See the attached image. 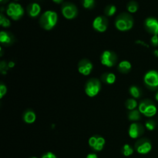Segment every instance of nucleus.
Instances as JSON below:
<instances>
[{
  "label": "nucleus",
  "mask_w": 158,
  "mask_h": 158,
  "mask_svg": "<svg viewBox=\"0 0 158 158\" xmlns=\"http://www.w3.org/2000/svg\"><path fill=\"white\" fill-rule=\"evenodd\" d=\"M57 21H58V15L56 12L54 11L48 10L41 15L40 23L44 29L51 30L56 25Z\"/></svg>",
  "instance_id": "1"
},
{
  "label": "nucleus",
  "mask_w": 158,
  "mask_h": 158,
  "mask_svg": "<svg viewBox=\"0 0 158 158\" xmlns=\"http://www.w3.org/2000/svg\"><path fill=\"white\" fill-rule=\"evenodd\" d=\"M134 19L128 13H121L117 16L115 21V26L118 30L126 32L133 28Z\"/></svg>",
  "instance_id": "2"
},
{
  "label": "nucleus",
  "mask_w": 158,
  "mask_h": 158,
  "mask_svg": "<svg viewBox=\"0 0 158 158\" xmlns=\"http://www.w3.org/2000/svg\"><path fill=\"white\" fill-rule=\"evenodd\" d=\"M6 14L12 19L16 21L22 18L24 14V9H23V6L19 3L11 2L8 6L7 9H6Z\"/></svg>",
  "instance_id": "3"
},
{
  "label": "nucleus",
  "mask_w": 158,
  "mask_h": 158,
  "mask_svg": "<svg viewBox=\"0 0 158 158\" xmlns=\"http://www.w3.org/2000/svg\"><path fill=\"white\" fill-rule=\"evenodd\" d=\"M101 89L100 82L97 79H90L88 80L85 86V92L86 94L89 97H94L100 93Z\"/></svg>",
  "instance_id": "4"
},
{
  "label": "nucleus",
  "mask_w": 158,
  "mask_h": 158,
  "mask_svg": "<svg viewBox=\"0 0 158 158\" xmlns=\"http://www.w3.org/2000/svg\"><path fill=\"white\" fill-rule=\"evenodd\" d=\"M62 14L66 19H73L76 18L78 13L77 6L71 2H65L62 6Z\"/></svg>",
  "instance_id": "5"
},
{
  "label": "nucleus",
  "mask_w": 158,
  "mask_h": 158,
  "mask_svg": "<svg viewBox=\"0 0 158 158\" xmlns=\"http://www.w3.org/2000/svg\"><path fill=\"white\" fill-rule=\"evenodd\" d=\"M117 61V57L114 52L111 51L106 50L102 53L100 56V62L103 66L107 67H112L116 64Z\"/></svg>",
  "instance_id": "6"
},
{
  "label": "nucleus",
  "mask_w": 158,
  "mask_h": 158,
  "mask_svg": "<svg viewBox=\"0 0 158 158\" xmlns=\"http://www.w3.org/2000/svg\"><path fill=\"white\" fill-rule=\"evenodd\" d=\"M145 84L151 88L158 87V72L155 70L148 71L144 76Z\"/></svg>",
  "instance_id": "7"
},
{
  "label": "nucleus",
  "mask_w": 158,
  "mask_h": 158,
  "mask_svg": "<svg viewBox=\"0 0 158 158\" xmlns=\"http://www.w3.org/2000/svg\"><path fill=\"white\" fill-rule=\"evenodd\" d=\"M108 21L105 16H97L93 22V27L99 32H104L107 29Z\"/></svg>",
  "instance_id": "8"
},
{
  "label": "nucleus",
  "mask_w": 158,
  "mask_h": 158,
  "mask_svg": "<svg viewBox=\"0 0 158 158\" xmlns=\"http://www.w3.org/2000/svg\"><path fill=\"white\" fill-rule=\"evenodd\" d=\"M94 69V65L89 60H83L79 63L78 71L83 76H89Z\"/></svg>",
  "instance_id": "9"
},
{
  "label": "nucleus",
  "mask_w": 158,
  "mask_h": 158,
  "mask_svg": "<svg viewBox=\"0 0 158 158\" xmlns=\"http://www.w3.org/2000/svg\"><path fill=\"white\" fill-rule=\"evenodd\" d=\"M144 26L150 33H152L153 35H158V20L157 19L153 17L146 19Z\"/></svg>",
  "instance_id": "10"
},
{
  "label": "nucleus",
  "mask_w": 158,
  "mask_h": 158,
  "mask_svg": "<svg viewBox=\"0 0 158 158\" xmlns=\"http://www.w3.org/2000/svg\"><path fill=\"white\" fill-rule=\"evenodd\" d=\"M137 151L140 154H146L151 151V143L148 140L142 139L136 143Z\"/></svg>",
  "instance_id": "11"
},
{
  "label": "nucleus",
  "mask_w": 158,
  "mask_h": 158,
  "mask_svg": "<svg viewBox=\"0 0 158 158\" xmlns=\"http://www.w3.org/2000/svg\"><path fill=\"white\" fill-rule=\"evenodd\" d=\"M129 136L133 139L138 138L143 133V127L141 124L137 123H131L129 127Z\"/></svg>",
  "instance_id": "12"
},
{
  "label": "nucleus",
  "mask_w": 158,
  "mask_h": 158,
  "mask_svg": "<svg viewBox=\"0 0 158 158\" xmlns=\"http://www.w3.org/2000/svg\"><path fill=\"white\" fill-rule=\"evenodd\" d=\"M27 12L29 16L32 18H35L40 15V12H41V7L38 3H31L27 7Z\"/></svg>",
  "instance_id": "13"
},
{
  "label": "nucleus",
  "mask_w": 158,
  "mask_h": 158,
  "mask_svg": "<svg viewBox=\"0 0 158 158\" xmlns=\"http://www.w3.org/2000/svg\"><path fill=\"white\" fill-rule=\"evenodd\" d=\"M35 119H36L35 114L31 110H26L23 115V120L25 121V123H28V124L33 123L35 121Z\"/></svg>",
  "instance_id": "14"
},
{
  "label": "nucleus",
  "mask_w": 158,
  "mask_h": 158,
  "mask_svg": "<svg viewBox=\"0 0 158 158\" xmlns=\"http://www.w3.org/2000/svg\"><path fill=\"white\" fill-rule=\"evenodd\" d=\"M131 69V63L127 60L121 61L118 64V70L123 73H127Z\"/></svg>",
  "instance_id": "15"
},
{
  "label": "nucleus",
  "mask_w": 158,
  "mask_h": 158,
  "mask_svg": "<svg viewBox=\"0 0 158 158\" xmlns=\"http://www.w3.org/2000/svg\"><path fill=\"white\" fill-rule=\"evenodd\" d=\"M12 35H9L7 32L2 31V32H0V42H1L2 44H10V43H12Z\"/></svg>",
  "instance_id": "16"
},
{
  "label": "nucleus",
  "mask_w": 158,
  "mask_h": 158,
  "mask_svg": "<svg viewBox=\"0 0 158 158\" xmlns=\"http://www.w3.org/2000/svg\"><path fill=\"white\" fill-rule=\"evenodd\" d=\"M156 114H157V107L151 102L147 107L145 112L143 113V115L147 117H154Z\"/></svg>",
  "instance_id": "17"
},
{
  "label": "nucleus",
  "mask_w": 158,
  "mask_h": 158,
  "mask_svg": "<svg viewBox=\"0 0 158 158\" xmlns=\"http://www.w3.org/2000/svg\"><path fill=\"white\" fill-rule=\"evenodd\" d=\"M102 79L107 84H113L116 81V76L113 73H104L102 76Z\"/></svg>",
  "instance_id": "18"
},
{
  "label": "nucleus",
  "mask_w": 158,
  "mask_h": 158,
  "mask_svg": "<svg viewBox=\"0 0 158 158\" xmlns=\"http://www.w3.org/2000/svg\"><path fill=\"white\" fill-rule=\"evenodd\" d=\"M128 119L132 121H137L140 119V112L137 110H131L128 114Z\"/></svg>",
  "instance_id": "19"
},
{
  "label": "nucleus",
  "mask_w": 158,
  "mask_h": 158,
  "mask_svg": "<svg viewBox=\"0 0 158 158\" xmlns=\"http://www.w3.org/2000/svg\"><path fill=\"white\" fill-rule=\"evenodd\" d=\"M105 144V139L103 137H100V136H97V141L96 145L94 146V148L93 149H94L97 151H100L103 150V146Z\"/></svg>",
  "instance_id": "20"
},
{
  "label": "nucleus",
  "mask_w": 158,
  "mask_h": 158,
  "mask_svg": "<svg viewBox=\"0 0 158 158\" xmlns=\"http://www.w3.org/2000/svg\"><path fill=\"white\" fill-rule=\"evenodd\" d=\"M129 91L131 95L135 99L140 98V96H141V92H140V89L137 86H131L130 87Z\"/></svg>",
  "instance_id": "21"
},
{
  "label": "nucleus",
  "mask_w": 158,
  "mask_h": 158,
  "mask_svg": "<svg viewBox=\"0 0 158 158\" xmlns=\"http://www.w3.org/2000/svg\"><path fill=\"white\" fill-rule=\"evenodd\" d=\"M127 9L130 13H134L138 9V4L137 2L135 1H131L128 2L127 6Z\"/></svg>",
  "instance_id": "22"
},
{
  "label": "nucleus",
  "mask_w": 158,
  "mask_h": 158,
  "mask_svg": "<svg viewBox=\"0 0 158 158\" xmlns=\"http://www.w3.org/2000/svg\"><path fill=\"white\" fill-rule=\"evenodd\" d=\"M117 12V7L114 5H109L104 9V13L106 16H112Z\"/></svg>",
  "instance_id": "23"
},
{
  "label": "nucleus",
  "mask_w": 158,
  "mask_h": 158,
  "mask_svg": "<svg viewBox=\"0 0 158 158\" xmlns=\"http://www.w3.org/2000/svg\"><path fill=\"white\" fill-rule=\"evenodd\" d=\"M137 106V102L135 99H129L126 102V107L131 110H134Z\"/></svg>",
  "instance_id": "24"
},
{
  "label": "nucleus",
  "mask_w": 158,
  "mask_h": 158,
  "mask_svg": "<svg viewBox=\"0 0 158 158\" xmlns=\"http://www.w3.org/2000/svg\"><path fill=\"white\" fill-rule=\"evenodd\" d=\"M0 25H1L2 27H5V28L9 27L11 25V23L10 21H9V19L6 18L2 13L0 15Z\"/></svg>",
  "instance_id": "25"
},
{
  "label": "nucleus",
  "mask_w": 158,
  "mask_h": 158,
  "mask_svg": "<svg viewBox=\"0 0 158 158\" xmlns=\"http://www.w3.org/2000/svg\"><path fill=\"white\" fill-rule=\"evenodd\" d=\"M82 4L85 9H91L94 7L95 0H82Z\"/></svg>",
  "instance_id": "26"
},
{
  "label": "nucleus",
  "mask_w": 158,
  "mask_h": 158,
  "mask_svg": "<svg viewBox=\"0 0 158 158\" xmlns=\"http://www.w3.org/2000/svg\"><path fill=\"white\" fill-rule=\"evenodd\" d=\"M134 153V150L133 148L130 146L129 144H125L123 148V155L128 157V156L132 155Z\"/></svg>",
  "instance_id": "27"
},
{
  "label": "nucleus",
  "mask_w": 158,
  "mask_h": 158,
  "mask_svg": "<svg viewBox=\"0 0 158 158\" xmlns=\"http://www.w3.org/2000/svg\"><path fill=\"white\" fill-rule=\"evenodd\" d=\"M150 103H151V101H149V100H144V101L141 102L140 103V105H139V111L140 112V114H143V113L145 112V110H146L147 107L150 104Z\"/></svg>",
  "instance_id": "28"
},
{
  "label": "nucleus",
  "mask_w": 158,
  "mask_h": 158,
  "mask_svg": "<svg viewBox=\"0 0 158 158\" xmlns=\"http://www.w3.org/2000/svg\"><path fill=\"white\" fill-rule=\"evenodd\" d=\"M145 127H146L148 131H154L155 129V122L154 120H149V121H147L146 123H145Z\"/></svg>",
  "instance_id": "29"
},
{
  "label": "nucleus",
  "mask_w": 158,
  "mask_h": 158,
  "mask_svg": "<svg viewBox=\"0 0 158 158\" xmlns=\"http://www.w3.org/2000/svg\"><path fill=\"white\" fill-rule=\"evenodd\" d=\"M9 69V66H8V63H6L5 61H2L0 63V71H1L2 74H6Z\"/></svg>",
  "instance_id": "30"
},
{
  "label": "nucleus",
  "mask_w": 158,
  "mask_h": 158,
  "mask_svg": "<svg viewBox=\"0 0 158 158\" xmlns=\"http://www.w3.org/2000/svg\"><path fill=\"white\" fill-rule=\"evenodd\" d=\"M6 93H7V88H6V86L4 84L2 83L0 85V98H2L6 95Z\"/></svg>",
  "instance_id": "31"
},
{
  "label": "nucleus",
  "mask_w": 158,
  "mask_h": 158,
  "mask_svg": "<svg viewBox=\"0 0 158 158\" xmlns=\"http://www.w3.org/2000/svg\"><path fill=\"white\" fill-rule=\"evenodd\" d=\"M97 141V136H93L89 139V145L92 148H94Z\"/></svg>",
  "instance_id": "32"
},
{
  "label": "nucleus",
  "mask_w": 158,
  "mask_h": 158,
  "mask_svg": "<svg viewBox=\"0 0 158 158\" xmlns=\"http://www.w3.org/2000/svg\"><path fill=\"white\" fill-rule=\"evenodd\" d=\"M151 44L154 46H158V35H154L152 36L151 40Z\"/></svg>",
  "instance_id": "33"
},
{
  "label": "nucleus",
  "mask_w": 158,
  "mask_h": 158,
  "mask_svg": "<svg viewBox=\"0 0 158 158\" xmlns=\"http://www.w3.org/2000/svg\"><path fill=\"white\" fill-rule=\"evenodd\" d=\"M42 158H57L56 157V155L54 154H52V152H48L46 154H45L44 155H43Z\"/></svg>",
  "instance_id": "34"
},
{
  "label": "nucleus",
  "mask_w": 158,
  "mask_h": 158,
  "mask_svg": "<svg viewBox=\"0 0 158 158\" xmlns=\"http://www.w3.org/2000/svg\"><path fill=\"white\" fill-rule=\"evenodd\" d=\"M135 43H137V44H140V45H142V46H147V47H148V44H146V43H145L144 42L140 41V40H137V41H136Z\"/></svg>",
  "instance_id": "35"
},
{
  "label": "nucleus",
  "mask_w": 158,
  "mask_h": 158,
  "mask_svg": "<svg viewBox=\"0 0 158 158\" xmlns=\"http://www.w3.org/2000/svg\"><path fill=\"white\" fill-rule=\"evenodd\" d=\"M86 158H98L97 157V155L95 154H89L87 155Z\"/></svg>",
  "instance_id": "36"
},
{
  "label": "nucleus",
  "mask_w": 158,
  "mask_h": 158,
  "mask_svg": "<svg viewBox=\"0 0 158 158\" xmlns=\"http://www.w3.org/2000/svg\"><path fill=\"white\" fill-rule=\"evenodd\" d=\"M8 66H9V68L10 69V68H13L14 66H15V63L12 61H10L8 63Z\"/></svg>",
  "instance_id": "37"
},
{
  "label": "nucleus",
  "mask_w": 158,
  "mask_h": 158,
  "mask_svg": "<svg viewBox=\"0 0 158 158\" xmlns=\"http://www.w3.org/2000/svg\"><path fill=\"white\" fill-rule=\"evenodd\" d=\"M63 0H52V2L55 3H57V4H60V3L63 2Z\"/></svg>",
  "instance_id": "38"
},
{
  "label": "nucleus",
  "mask_w": 158,
  "mask_h": 158,
  "mask_svg": "<svg viewBox=\"0 0 158 158\" xmlns=\"http://www.w3.org/2000/svg\"><path fill=\"white\" fill-rule=\"evenodd\" d=\"M154 55L158 57V49H156V50H154Z\"/></svg>",
  "instance_id": "39"
},
{
  "label": "nucleus",
  "mask_w": 158,
  "mask_h": 158,
  "mask_svg": "<svg viewBox=\"0 0 158 158\" xmlns=\"http://www.w3.org/2000/svg\"><path fill=\"white\" fill-rule=\"evenodd\" d=\"M9 0H0V2H1L2 3H6V2H8Z\"/></svg>",
  "instance_id": "40"
},
{
  "label": "nucleus",
  "mask_w": 158,
  "mask_h": 158,
  "mask_svg": "<svg viewBox=\"0 0 158 158\" xmlns=\"http://www.w3.org/2000/svg\"><path fill=\"white\" fill-rule=\"evenodd\" d=\"M155 99H156V100H157V101H158V92L157 93V94H156V95H155Z\"/></svg>",
  "instance_id": "41"
},
{
  "label": "nucleus",
  "mask_w": 158,
  "mask_h": 158,
  "mask_svg": "<svg viewBox=\"0 0 158 158\" xmlns=\"http://www.w3.org/2000/svg\"><path fill=\"white\" fill-rule=\"evenodd\" d=\"M31 158H37V157H31Z\"/></svg>",
  "instance_id": "42"
},
{
  "label": "nucleus",
  "mask_w": 158,
  "mask_h": 158,
  "mask_svg": "<svg viewBox=\"0 0 158 158\" xmlns=\"http://www.w3.org/2000/svg\"><path fill=\"white\" fill-rule=\"evenodd\" d=\"M15 1H18V0H15Z\"/></svg>",
  "instance_id": "43"
}]
</instances>
